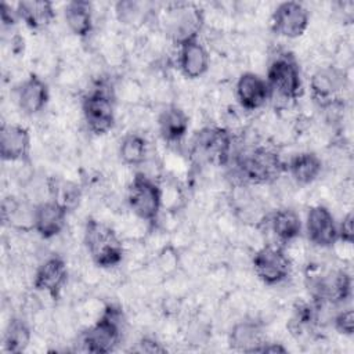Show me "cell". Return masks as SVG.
Masks as SVG:
<instances>
[{"instance_id": "6da1fadb", "label": "cell", "mask_w": 354, "mask_h": 354, "mask_svg": "<svg viewBox=\"0 0 354 354\" xmlns=\"http://www.w3.org/2000/svg\"><path fill=\"white\" fill-rule=\"evenodd\" d=\"M84 245L91 260L102 268L118 266L123 259V245L118 234L94 218H87L84 227Z\"/></svg>"}, {"instance_id": "7a4b0ae2", "label": "cell", "mask_w": 354, "mask_h": 354, "mask_svg": "<svg viewBox=\"0 0 354 354\" xmlns=\"http://www.w3.org/2000/svg\"><path fill=\"white\" fill-rule=\"evenodd\" d=\"M122 336V313L113 306L105 307L101 317L82 335V346L88 353L112 351Z\"/></svg>"}, {"instance_id": "3957f363", "label": "cell", "mask_w": 354, "mask_h": 354, "mask_svg": "<svg viewBox=\"0 0 354 354\" xmlns=\"http://www.w3.org/2000/svg\"><path fill=\"white\" fill-rule=\"evenodd\" d=\"M266 80L271 91L285 100H296L304 91L299 62L290 53L279 54L272 59Z\"/></svg>"}, {"instance_id": "277c9868", "label": "cell", "mask_w": 354, "mask_h": 354, "mask_svg": "<svg viewBox=\"0 0 354 354\" xmlns=\"http://www.w3.org/2000/svg\"><path fill=\"white\" fill-rule=\"evenodd\" d=\"M236 169L243 181L250 184H266L274 181L282 171V163L275 152L259 147L238 158Z\"/></svg>"}, {"instance_id": "5b68a950", "label": "cell", "mask_w": 354, "mask_h": 354, "mask_svg": "<svg viewBox=\"0 0 354 354\" xmlns=\"http://www.w3.org/2000/svg\"><path fill=\"white\" fill-rule=\"evenodd\" d=\"M127 203L138 218L155 221L162 206V189L151 177L137 173L127 188Z\"/></svg>"}, {"instance_id": "8992f818", "label": "cell", "mask_w": 354, "mask_h": 354, "mask_svg": "<svg viewBox=\"0 0 354 354\" xmlns=\"http://www.w3.org/2000/svg\"><path fill=\"white\" fill-rule=\"evenodd\" d=\"M84 122L97 136L106 134L115 124V105L111 94L104 88L90 91L82 102Z\"/></svg>"}, {"instance_id": "52a82bcc", "label": "cell", "mask_w": 354, "mask_h": 354, "mask_svg": "<svg viewBox=\"0 0 354 354\" xmlns=\"http://www.w3.org/2000/svg\"><path fill=\"white\" fill-rule=\"evenodd\" d=\"M253 270L266 285H278L292 272V263L279 246H264L253 257Z\"/></svg>"}, {"instance_id": "ba28073f", "label": "cell", "mask_w": 354, "mask_h": 354, "mask_svg": "<svg viewBox=\"0 0 354 354\" xmlns=\"http://www.w3.org/2000/svg\"><path fill=\"white\" fill-rule=\"evenodd\" d=\"M308 24L310 14L299 1L279 3L271 15V29L274 33L288 39L300 37L307 30Z\"/></svg>"}, {"instance_id": "9c48e42d", "label": "cell", "mask_w": 354, "mask_h": 354, "mask_svg": "<svg viewBox=\"0 0 354 354\" xmlns=\"http://www.w3.org/2000/svg\"><path fill=\"white\" fill-rule=\"evenodd\" d=\"M194 149L202 159L224 165L230 158L231 136L221 127H205L195 134Z\"/></svg>"}, {"instance_id": "30bf717a", "label": "cell", "mask_w": 354, "mask_h": 354, "mask_svg": "<svg viewBox=\"0 0 354 354\" xmlns=\"http://www.w3.org/2000/svg\"><path fill=\"white\" fill-rule=\"evenodd\" d=\"M347 86V76L337 66H322L310 79L313 98L322 106L332 105Z\"/></svg>"}, {"instance_id": "8fae6325", "label": "cell", "mask_w": 354, "mask_h": 354, "mask_svg": "<svg viewBox=\"0 0 354 354\" xmlns=\"http://www.w3.org/2000/svg\"><path fill=\"white\" fill-rule=\"evenodd\" d=\"M306 234L318 248H332L337 239V223L330 210L322 205L308 209L306 216Z\"/></svg>"}, {"instance_id": "7c38bea8", "label": "cell", "mask_w": 354, "mask_h": 354, "mask_svg": "<svg viewBox=\"0 0 354 354\" xmlns=\"http://www.w3.org/2000/svg\"><path fill=\"white\" fill-rule=\"evenodd\" d=\"M315 299L330 304L346 301L351 296V277L344 270L329 271L311 282Z\"/></svg>"}, {"instance_id": "4fadbf2b", "label": "cell", "mask_w": 354, "mask_h": 354, "mask_svg": "<svg viewBox=\"0 0 354 354\" xmlns=\"http://www.w3.org/2000/svg\"><path fill=\"white\" fill-rule=\"evenodd\" d=\"M66 279L68 268L65 260L58 254H51L37 267L33 277V286L40 292H46L53 299H58Z\"/></svg>"}, {"instance_id": "5bb4252c", "label": "cell", "mask_w": 354, "mask_h": 354, "mask_svg": "<svg viewBox=\"0 0 354 354\" xmlns=\"http://www.w3.org/2000/svg\"><path fill=\"white\" fill-rule=\"evenodd\" d=\"M68 209L55 199L46 201L35 206L33 230L44 239L57 236L66 224Z\"/></svg>"}, {"instance_id": "9a60e30c", "label": "cell", "mask_w": 354, "mask_h": 354, "mask_svg": "<svg viewBox=\"0 0 354 354\" xmlns=\"http://www.w3.org/2000/svg\"><path fill=\"white\" fill-rule=\"evenodd\" d=\"M271 88L264 77L253 72L242 73L235 84V95L243 109L254 111L261 108L271 97Z\"/></svg>"}, {"instance_id": "2e32d148", "label": "cell", "mask_w": 354, "mask_h": 354, "mask_svg": "<svg viewBox=\"0 0 354 354\" xmlns=\"http://www.w3.org/2000/svg\"><path fill=\"white\" fill-rule=\"evenodd\" d=\"M169 11V26L177 44L198 37L202 26V12L196 6L174 4Z\"/></svg>"}, {"instance_id": "e0dca14e", "label": "cell", "mask_w": 354, "mask_h": 354, "mask_svg": "<svg viewBox=\"0 0 354 354\" xmlns=\"http://www.w3.org/2000/svg\"><path fill=\"white\" fill-rule=\"evenodd\" d=\"M30 151L29 130L21 124L3 123L0 129V156L3 160H25Z\"/></svg>"}, {"instance_id": "ac0fdd59", "label": "cell", "mask_w": 354, "mask_h": 354, "mask_svg": "<svg viewBox=\"0 0 354 354\" xmlns=\"http://www.w3.org/2000/svg\"><path fill=\"white\" fill-rule=\"evenodd\" d=\"M210 64V57L205 46L192 37L178 44V66L181 73L188 79H198L203 76Z\"/></svg>"}, {"instance_id": "d6986e66", "label": "cell", "mask_w": 354, "mask_h": 354, "mask_svg": "<svg viewBox=\"0 0 354 354\" xmlns=\"http://www.w3.org/2000/svg\"><path fill=\"white\" fill-rule=\"evenodd\" d=\"M266 342L267 339L263 325L254 319H242L236 322L228 335L230 347L242 353H260V348Z\"/></svg>"}, {"instance_id": "ffe728a7", "label": "cell", "mask_w": 354, "mask_h": 354, "mask_svg": "<svg viewBox=\"0 0 354 354\" xmlns=\"http://www.w3.org/2000/svg\"><path fill=\"white\" fill-rule=\"evenodd\" d=\"M50 97L47 83L35 73H30L17 90V102L25 115L39 113Z\"/></svg>"}, {"instance_id": "44dd1931", "label": "cell", "mask_w": 354, "mask_h": 354, "mask_svg": "<svg viewBox=\"0 0 354 354\" xmlns=\"http://www.w3.org/2000/svg\"><path fill=\"white\" fill-rule=\"evenodd\" d=\"M18 17L30 29L39 30L48 26L55 18V10L47 0H22L15 6Z\"/></svg>"}, {"instance_id": "7402d4cb", "label": "cell", "mask_w": 354, "mask_h": 354, "mask_svg": "<svg viewBox=\"0 0 354 354\" xmlns=\"http://www.w3.org/2000/svg\"><path fill=\"white\" fill-rule=\"evenodd\" d=\"M158 127L165 141L176 142L187 134L189 127V118L180 106L169 105L159 113Z\"/></svg>"}, {"instance_id": "603a6c76", "label": "cell", "mask_w": 354, "mask_h": 354, "mask_svg": "<svg viewBox=\"0 0 354 354\" xmlns=\"http://www.w3.org/2000/svg\"><path fill=\"white\" fill-rule=\"evenodd\" d=\"M270 228L279 242L288 243L301 234L303 224L296 210L281 207L274 210L270 216Z\"/></svg>"}, {"instance_id": "cb8c5ba5", "label": "cell", "mask_w": 354, "mask_h": 354, "mask_svg": "<svg viewBox=\"0 0 354 354\" xmlns=\"http://www.w3.org/2000/svg\"><path fill=\"white\" fill-rule=\"evenodd\" d=\"M64 18L73 35L87 37L93 30V4L86 0H72L64 8Z\"/></svg>"}, {"instance_id": "d4e9b609", "label": "cell", "mask_w": 354, "mask_h": 354, "mask_svg": "<svg viewBox=\"0 0 354 354\" xmlns=\"http://www.w3.org/2000/svg\"><path fill=\"white\" fill-rule=\"evenodd\" d=\"M288 170L297 184L307 185L315 181L321 174L322 160L314 152H301L290 159Z\"/></svg>"}, {"instance_id": "484cf974", "label": "cell", "mask_w": 354, "mask_h": 354, "mask_svg": "<svg viewBox=\"0 0 354 354\" xmlns=\"http://www.w3.org/2000/svg\"><path fill=\"white\" fill-rule=\"evenodd\" d=\"M147 152L148 145L145 138L136 133L126 134L119 144V158L123 163L130 166L141 165L147 158Z\"/></svg>"}, {"instance_id": "4316f807", "label": "cell", "mask_w": 354, "mask_h": 354, "mask_svg": "<svg viewBox=\"0 0 354 354\" xmlns=\"http://www.w3.org/2000/svg\"><path fill=\"white\" fill-rule=\"evenodd\" d=\"M30 342V329L19 318H12L4 333V348L8 353H22Z\"/></svg>"}, {"instance_id": "83f0119b", "label": "cell", "mask_w": 354, "mask_h": 354, "mask_svg": "<svg viewBox=\"0 0 354 354\" xmlns=\"http://www.w3.org/2000/svg\"><path fill=\"white\" fill-rule=\"evenodd\" d=\"M333 325L339 333L351 336L354 333V311L351 308L342 310L333 318Z\"/></svg>"}, {"instance_id": "f1b7e54d", "label": "cell", "mask_w": 354, "mask_h": 354, "mask_svg": "<svg viewBox=\"0 0 354 354\" xmlns=\"http://www.w3.org/2000/svg\"><path fill=\"white\" fill-rule=\"evenodd\" d=\"M138 12L140 8L138 3L136 1H119L116 4V15L123 24H131L133 21H136Z\"/></svg>"}, {"instance_id": "f546056e", "label": "cell", "mask_w": 354, "mask_h": 354, "mask_svg": "<svg viewBox=\"0 0 354 354\" xmlns=\"http://www.w3.org/2000/svg\"><path fill=\"white\" fill-rule=\"evenodd\" d=\"M353 223H354V216H353L351 212H348L342 218V221L337 224V239L339 241H342L344 243H348V245L353 243V241H354Z\"/></svg>"}, {"instance_id": "4dcf8cb0", "label": "cell", "mask_w": 354, "mask_h": 354, "mask_svg": "<svg viewBox=\"0 0 354 354\" xmlns=\"http://www.w3.org/2000/svg\"><path fill=\"white\" fill-rule=\"evenodd\" d=\"M19 19L17 10H12L7 3H1V22L3 26H12Z\"/></svg>"}, {"instance_id": "1f68e13d", "label": "cell", "mask_w": 354, "mask_h": 354, "mask_svg": "<svg viewBox=\"0 0 354 354\" xmlns=\"http://www.w3.org/2000/svg\"><path fill=\"white\" fill-rule=\"evenodd\" d=\"M140 348L138 351H144V353H163L165 348L153 339L149 337H144L140 343H138Z\"/></svg>"}, {"instance_id": "d6a6232c", "label": "cell", "mask_w": 354, "mask_h": 354, "mask_svg": "<svg viewBox=\"0 0 354 354\" xmlns=\"http://www.w3.org/2000/svg\"><path fill=\"white\" fill-rule=\"evenodd\" d=\"M260 353H286V348L281 344H277V343H268L266 342V344L260 348Z\"/></svg>"}]
</instances>
